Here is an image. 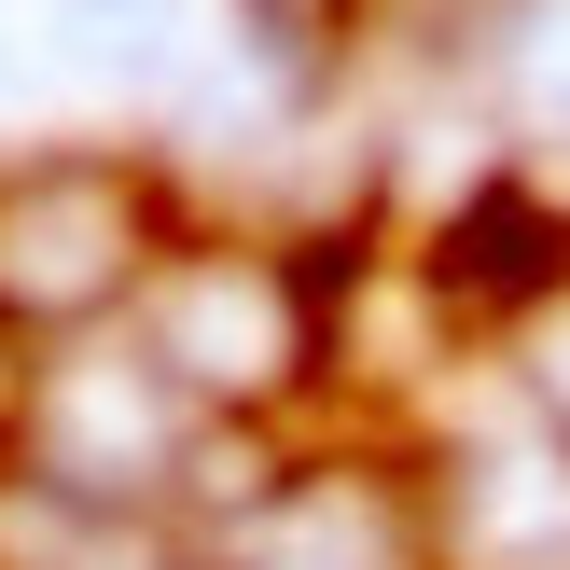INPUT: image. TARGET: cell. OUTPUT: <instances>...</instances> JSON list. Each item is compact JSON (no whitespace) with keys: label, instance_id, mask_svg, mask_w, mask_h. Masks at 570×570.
I'll use <instances>...</instances> for the list:
<instances>
[{"label":"cell","instance_id":"obj_1","mask_svg":"<svg viewBox=\"0 0 570 570\" xmlns=\"http://www.w3.org/2000/svg\"><path fill=\"white\" fill-rule=\"evenodd\" d=\"M126 348L195 417L265 432V404H293L334 362V265H306L278 237H167L139 306H126Z\"/></svg>","mask_w":570,"mask_h":570},{"label":"cell","instance_id":"obj_2","mask_svg":"<svg viewBox=\"0 0 570 570\" xmlns=\"http://www.w3.org/2000/svg\"><path fill=\"white\" fill-rule=\"evenodd\" d=\"M167 250V167L154 154H98V139H56V154L0 167V334H98L111 306H139Z\"/></svg>","mask_w":570,"mask_h":570},{"label":"cell","instance_id":"obj_3","mask_svg":"<svg viewBox=\"0 0 570 570\" xmlns=\"http://www.w3.org/2000/svg\"><path fill=\"white\" fill-rule=\"evenodd\" d=\"M195 432H209V417H195L139 348H56V362H28V390H14V460L0 473L83 501L98 529H139L154 501H181Z\"/></svg>","mask_w":570,"mask_h":570},{"label":"cell","instance_id":"obj_4","mask_svg":"<svg viewBox=\"0 0 570 570\" xmlns=\"http://www.w3.org/2000/svg\"><path fill=\"white\" fill-rule=\"evenodd\" d=\"M417 293H432L445 321H515V334H529V321L570 293V209H557V195H529L515 167H488V181L432 223Z\"/></svg>","mask_w":570,"mask_h":570},{"label":"cell","instance_id":"obj_5","mask_svg":"<svg viewBox=\"0 0 570 570\" xmlns=\"http://www.w3.org/2000/svg\"><path fill=\"white\" fill-rule=\"evenodd\" d=\"M28 28H42V56L83 70V83H181L195 70L181 0H42Z\"/></svg>","mask_w":570,"mask_h":570},{"label":"cell","instance_id":"obj_6","mask_svg":"<svg viewBox=\"0 0 570 570\" xmlns=\"http://www.w3.org/2000/svg\"><path fill=\"white\" fill-rule=\"evenodd\" d=\"M348 14H362V0H237V28H250V42H293V56H306V42H334Z\"/></svg>","mask_w":570,"mask_h":570}]
</instances>
